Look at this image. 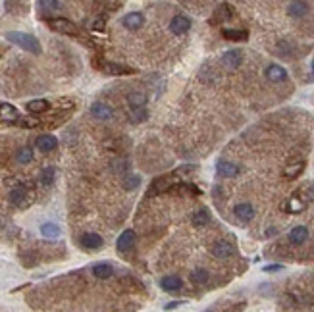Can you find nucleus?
Returning a JSON list of instances; mask_svg holds the SVG:
<instances>
[{
    "label": "nucleus",
    "mask_w": 314,
    "mask_h": 312,
    "mask_svg": "<svg viewBox=\"0 0 314 312\" xmlns=\"http://www.w3.org/2000/svg\"><path fill=\"white\" fill-rule=\"evenodd\" d=\"M6 39H8L12 45L20 47V49H24L26 52H31V54H41V52H43V47H41V43L37 41V37L29 35V33L8 31V33H6Z\"/></svg>",
    "instance_id": "nucleus-1"
},
{
    "label": "nucleus",
    "mask_w": 314,
    "mask_h": 312,
    "mask_svg": "<svg viewBox=\"0 0 314 312\" xmlns=\"http://www.w3.org/2000/svg\"><path fill=\"white\" fill-rule=\"evenodd\" d=\"M33 202H35V191L33 189L26 187V185H20V187H14L10 191V204L16 206V208L26 210Z\"/></svg>",
    "instance_id": "nucleus-2"
},
{
    "label": "nucleus",
    "mask_w": 314,
    "mask_h": 312,
    "mask_svg": "<svg viewBox=\"0 0 314 312\" xmlns=\"http://www.w3.org/2000/svg\"><path fill=\"white\" fill-rule=\"evenodd\" d=\"M49 27L56 33H62V35H79L77 25L66 18H52V20H49Z\"/></svg>",
    "instance_id": "nucleus-3"
},
{
    "label": "nucleus",
    "mask_w": 314,
    "mask_h": 312,
    "mask_svg": "<svg viewBox=\"0 0 314 312\" xmlns=\"http://www.w3.org/2000/svg\"><path fill=\"white\" fill-rule=\"evenodd\" d=\"M176 175H162V177H156L154 181L151 183V187H149V191H147V195L149 197H154V195H160V193H164V191H170V187L174 185V181H177V179H174Z\"/></svg>",
    "instance_id": "nucleus-4"
},
{
    "label": "nucleus",
    "mask_w": 314,
    "mask_h": 312,
    "mask_svg": "<svg viewBox=\"0 0 314 312\" xmlns=\"http://www.w3.org/2000/svg\"><path fill=\"white\" fill-rule=\"evenodd\" d=\"M91 116L97 118V120H101V122H108V120L114 118V110H112V106H108L106 102H93V106H91Z\"/></svg>",
    "instance_id": "nucleus-5"
},
{
    "label": "nucleus",
    "mask_w": 314,
    "mask_h": 312,
    "mask_svg": "<svg viewBox=\"0 0 314 312\" xmlns=\"http://www.w3.org/2000/svg\"><path fill=\"white\" fill-rule=\"evenodd\" d=\"M189 29H191V20H189L187 16L179 14V16H174V18H172V22H170V31H172L174 35H185Z\"/></svg>",
    "instance_id": "nucleus-6"
},
{
    "label": "nucleus",
    "mask_w": 314,
    "mask_h": 312,
    "mask_svg": "<svg viewBox=\"0 0 314 312\" xmlns=\"http://www.w3.org/2000/svg\"><path fill=\"white\" fill-rule=\"evenodd\" d=\"M231 16H233V8H231V4H220L216 10H214L212 18H210V25H218V24H224L227 20H231Z\"/></svg>",
    "instance_id": "nucleus-7"
},
{
    "label": "nucleus",
    "mask_w": 314,
    "mask_h": 312,
    "mask_svg": "<svg viewBox=\"0 0 314 312\" xmlns=\"http://www.w3.org/2000/svg\"><path fill=\"white\" fill-rule=\"evenodd\" d=\"M304 208H306V200L302 199L299 193L291 195V197L283 202V210L289 212V214H301Z\"/></svg>",
    "instance_id": "nucleus-8"
},
{
    "label": "nucleus",
    "mask_w": 314,
    "mask_h": 312,
    "mask_svg": "<svg viewBox=\"0 0 314 312\" xmlns=\"http://www.w3.org/2000/svg\"><path fill=\"white\" fill-rule=\"evenodd\" d=\"M212 254L216 258H229V256H233V252H235V247L226 241V239H220V241H216L212 245Z\"/></svg>",
    "instance_id": "nucleus-9"
},
{
    "label": "nucleus",
    "mask_w": 314,
    "mask_h": 312,
    "mask_svg": "<svg viewBox=\"0 0 314 312\" xmlns=\"http://www.w3.org/2000/svg\"><path fill=\"white\" fill-rule=\"evenodd\" d=\"M135 239H137L135 237V233H133L131 229H126V231L118 237V241H116V249L126 254V252H129V250L135 247Z\"/></svg>",
    "instance_id": "nucleus-10"
},
{
    "label": "nucleus",
    "mask_w": 314,
    "mask_h": 312,
    "mask_svg": "<svg viewBox=\"0 0 314 312\" xmlns=\"http://www.w3.org/2000/svg\"><path fill=\"white\" fill-rule=\"evenodd\" d=\"M304 166H306V162H304L302 158L291 160V162L283 168V177H285V179H297V177L304 172Z\"/></svg>",
    "instance_id": "nucleus-11"
},
{
    "label": "nucleus",
    "mask_w": 314,
    "mask_h": 312,
    "mask_svg": "<svg viewBox=\"0 0 314 312\" xmlns=\"http://www.w3.org/2000/svg\"><path fill=\"white\" fill-rule=\"evenodd\" d=\"M266 79L268 81H272V83H281V81H285L287 79V72H285V68L283 66H277V64H270L268 68H266Z\"/></svg>",
    "instance_id": "nucleus-12"
},
{
    "label": "nucleus",
    "mask_w": 314,
    "mask_h": 312,
    "mask_svg": "<svg viewBox=\"0 0 314 312\" xmlns=\"http://www.w3.org/2000/svg\"><path fill=\"white\" fill-rule=\"evenodd\" d=\"M122 24H124V27L129 29V31H137V29H141V27L145 25V16L141 12H129L124 16Z\"/></svg>",
    "instance_id": "nucleus-13"
},
{
    "label": "nucleus",
    "mask_w": 314,
    "mask_h": 312,
    "mask_svg": "<svg viewBox=\"0 0 314 312\" xmlns=\"http://www.w3.org/2000/svg\"><path fill=\"white\" fill-rule=\"evenodd\" d=\"M222 64L227 70H237L239 66L243 64V52L241 50H227L226 54L222 56Z\"/></svg>",
    "instance_id": "nucleus-14"
},
{
    "label": "nucleus",
    "mask_w": 314,
    "mask_h": 312,
    "mask_svg": "<svg viewBox=\"0 0 314 312\" xmlns=\"http://www.w3.org/2000/svg\"><path fill=\"white\" fill-rule=\"evenodd\" d=\"M79 243H81V247H83V249H89V250H97L104 245V241H102L101 235H99V233H93V231L83 233L81 239H79Z\"/></svg>",
    "instance_id": "nucleus-15"
},
{
    "label": "nucleus",
    "mask_w": 314,
    "mask_h": 312,
    "mask_svg": "<svg viewBox=\"0 0 314 312\" xmlns=\"http://www.w3.org/2000/svg\"><path fill=\"white\" fill-rule=\"evenodd\" d=\"M216 172L220 177H237L241 174V168H239L237 164L233 162H227V160H220V162L216 164Z\"/></svg>",
    "instance_id": "nucleus-16"
},
{
    "label": "nucleus",
    "mask_w": 314,
    "mask_h": 312,
    "mask_svg": "<svg viewBox=\"0 0 314 312\" xmlns=\"http://www.w3.org/2000/svg\"><path fill=\"white\" fill-rule=\"evenodd\" d=\"M233 214H235V218H237L239 222L249 224L252 218H254V208H252V204H249V202H241V204H237L233 208Z\"/></svg>",
    "instance_id": "nucleus-17"
},
{
    "label": "nucleus",
    "mask_w": 314,
    "mask_h": 312,
    "mask_svg": "<svg viewBox=\"0 0 314 312\" xmlns=\"http://www.w3.org/2000/svg\"><path fill=\"white\" fill-rule=\"evenodd\" d=\"M168 193H177V195H189V197H199L201 195V189L197 187V185H193V183H185V181H181V183H174Z\"/></svg>",
    "instance_id": "nucleus-18"
},
{
    "label": "nucleus",
    "mask_w": 314,
    "mask_h": 312,
    "mask_svg": "<svg viewBox=\"0 0 314 312\" xmlns=\"http://www.w3.org/2000/svg\"><path fill=\"white\" fill-rule=\"evenodd\" d=\"M160 287L164 291H168V293H176V291H181L183 281H181L179 275H164L162 279H160Z\"/></svg>",
    "instance_id": "nucleus-19"
},
{
    "label": "nucleus",
    "mask_w": 314,
    "mask_h": 312,
    "mask_svg": "<svg viewBox=\"0 0 314 312\" xmlns=\"http://www.w3.org/2000/svg\"><path fill=\"white\" fill-rule=\"evenodd\" d=\"M35 145H37V149L41 152H52V150L58 147V139L54 137V135H39L37 141H35Z\"/></svg>",
    "instance_id": "nucleus-20"
},
{
    "label": "nucleus",
    "mask_w": 314,
    "mask_h": 312,
    "mask_svg": "<svg viewBox=\"0 0 314 312\" xmlns=\"http://www.w3.org/2000/svg\"><path fill=\"white\" fill-rule=\"evenodd\" d=\"M18 118H20V112H18L16 106H12L10 102H0V120H2V122L14 124Z\"/></svg>",
    "instance_id": "nucleus-21"
},
{
    "label": "nucleus",
    "mask_w": 314,
    "mask_h": 312,
    "mask_svg": "<svg viewBox=\"0 0 314 312\" xmlns=\"http://www.w3.org/2000/svg\"><path fill=\"white\" fill-rule=\"evenodd\" d=\"M306 239H308V227H306V225H295V227L289 231V241H291L293 245H302Z\"/></svg>",
    "instance_id": "nucleus-22"
},
{
    "label": "nucleus",
    "mask_w": 314,
    "mask_h": 312,
    "mask_svg": "<svg viewBox=\"0 0 314 312\" xmlns=\"http://www.w3.org/2000/svg\"><path fill=\"white\" fill-rule=\"evenodd\" d=\"M93 275L99 277V279H108L114 275V268L112 264L108 262H97L93 264Z\"/></svg>",
    "instance_id": "nucleus-23"
},
{
    "label": "nucleus",
    "mask_w": 314,
    "mask_h": 312,
    "mask_svg": "<svg viewBox=\"0 0 314 312\" xmlns=\"http://www.w3.org/2000/svg\"><path fill=\"white\" fill-rule=\"evenodd\" d=\"M102 70H104L108 75H129V74H133V70H131V68L122 66V64H114V62H104L102 64Z\"/></svg>",
    "instance_id": "nucleus-24"
},
{
    "label": "nucleus",
    "mask_w": 314,
    "mask_h": 312,
    "mask_svg": "<svg viewBox=\"0 0 314 312\" xmlns=\"http://www.w3.org/2000/svg\"><path fill=\"white\" fill-rule=\"evenodd\" d=\"M287 14L291 18H304V16L308 14V6H306V2H302V0H293L287 6Z\"/></svg>",
    "instance_id": "nucleus-25"
},
{
    "label": "nucleus",
    "mask_w": 314,
    "mask_h": 312,
    "mask_svg": "<svg viewBox=\"0 0 314 312\" xmlns=\"http://www.w3.org/2000/svg\"><path fill=\"white\" fill-rule=\"evenodd\" d=\"M147 95L143 93V91H133V93H129L127 95V104H129V108H143V106H147Z\"/></svg>",
    "instance_id": "nucleus-26"
},
{
    "label": "nucleus",
    "mask_w": 314,
    "mask_h": 312,
    "mask_svg": "<svg viewBox=\"0 0 314 312\" xmlns=\"http://www.w3.org/2000/svg\"><path fill=\"white\" fill-rule=\"evenodd\" d=\"M27 110L31 114H45L51 110V102L47 99H35L27 102Z\"/></svg>",
    "instance_id": "nucleus-27"
},
{
    "label": "nucleus",
    "mask_w": 314,
    "mask_h": 312,
    "mask_svg": "<svg viewBox=\"0 0 314 312\" xmlns=\"http://www.w3.org/2000/svg\"><path fill=\"white\" fill-rule=\"evenodd\" d=\"M222 37L226 41H235V43H243L249 39V33L245 29H224L222 31Z\"/></svg>",
    "instance_id": "nucleus-28"
},
{
    "label": "nucleus",
    "mask_w": 314,
    "mask_h": 312,
    "mask_svg": "<svg viewBox=\"0 0 314 312\" xmlns=\"http://www.w3.org/2000/svg\"><path fill=\"white\" fill-rule=\"evenodd\" d=\"M191 222H193L195 227H204V225L210 224V212L206 208H199V210H195V214L191 216Z\"/></svg>",
    "instance_id": "nucleus-29"
},
{
    "label": "nucleus",
    "mask_w": 314,
    "mask_h": 312,
    "mask_svg": "<svg viewBox=\"0 0 314 312\" xmlns=\"http://www.w3.org/2000/svg\"><path fill=\"white\" fill-rule=\"evenodd\" d=\"M60 233H62L60 225H56L54 222H47V224L41 225V235H43V237L56 239V237H60Z\"/></svg>",
    "instance_id": "nucleus-30"
},
{
    "label": "nucleus",
    "mask_w": 314,
    "mask_h": 312,
    "mask_svg": "<svg viewBox=\"0 0 314 312\" xmlns=\"http://www.w3.org/2000/svg\"><path fill=\"white\" fill-rule=\"evenodd\" d=\"M39 179H41V183L43 185H52L54 183V179H56V170L51 168V166H47V168H43L41 170V175H39Z\"/></svg>",
    "instance_id": "nucleus-31"
},
{
    "label": "nucleus",
    "mask_w": 314,
    "mask_h": 312,
    "mask_svg": "<svg viewBox=\"0 0 314 312\" xmlns=\"http://www.w3.org/2000/svg\"><path fill=\"white\" fill-rule=\"evenodd\" d=\"M147 118H149V112H147L145 106L143 108H131V112H129V120L133 124H143Z\"/></svg>",
    "instance_id": "nucleus-32"
},
{
    "label": "nucleus",
    "mask_w": 314,
    "mask_h": 312,
    "mask_svg": "<svg viewBox=\"0 0 314 312\" xmlns=\"http://www.w3.org/2000/svg\"><path fill=\"white\" fill-rule=\"evenodd\" d=\"M208 272L206 270H202V268H197V270H193L191 272V281L195 283V285H204L206 281H208Z\"/></svg>",
    "instance_id": "nucleus-33"
},
{
    "label": "nucleus",
    "mask_w": 314,
    "mask_h": 312,
    "mask_svg": "<svg viewBox=\"0 0 314 312\" xmlns=\"http://www.w3.org/2000/svg\"><path fill=\"white\" fill-rule=\"evenodd\" d=\"M16 158H18V162L20 164H29L31 160H33V149H29V147H22V149L18 150Z\"/></svg>",
    "instance_id": "nucleus-34"
},
{
    "label": "nucleus",
    "mask_w": 314,
    "mask_h": 312,
    "mask_svg": "<svg viewBox=\"0 0 314 312\" xmlns=\"http://www.w3.org/2000/svg\"><path fill=\"white\" fill-rule=\"evenodd\" d=\"M122 185H124L126 191H133V189H137L141 185V177L139 175H126L122 179Z\"/></svg>",
    "instance_id": "nucleus-35"
},
{
    "label": "nucleus",
    "mask_w": 314,
    "mask_h": 312,
    "mask_svg": "<svg viewBox=\"0 0 314 312\" xmlns=\"http://www.w3.org/2000/svg\"><path fill=\"white\" fill-rule=\"evenodd\" d=\"M39 8L45 12L58 10V8H62V0H39Z\"/></svg>",
    "instance_id": "nucleus-36"
},
{
    "label": "nucleus",
    "mask_w": 314,
    "mask_h": 312,
    "mask_svg": "<svg viewBox=\"0 0 314 312\" xmlns=\"http://www.w3.org/2000/svg\"><path fill=\"white\" fill-rule=\"evenodd\" d=\"M299 195H301L302 199L306 200V204H310L314 202V183H308V185H304L301 191H297Z\"/></svg>",
    "instance_id": "nucleus-37"
},
{
    "label": "nucleus",
    "mask_w": 314,
    "mask_h": 312,
    "mask_svg": "<svg viewBox=\"0 0 314 312\" xmlns=\"http://www.w3.org/2000/svg\"><path fill=\"white\" fill-rule=\"evenodd\" d=\"M16 125H20V127H37L39 125V120L37 118H18L16 122H14Z\"/></svg>",
    "instance_id": "nucleus-38"
},
{
    "label": "nucleus",
    "mask_w": 314,
    "mask_h": 312,
    "mask_svg": "<svg viewBox=\"0 0 314 312\" xmlns=\"http://www.w3.org/2000/svg\"><path fill=\"white\" fill-rule=\"evenodd\" d=\"M104 25H106V20H104V18H97V20L93 22V29H95V31H104Z\"/></svg>",
    "instance_id": "nucleus-39"
},
{
    "label": "nucleus",
    "mask_w": 314,
    "mask_h": 312,
    "mask_svg": "<svg viewBox=\"0 0 314 312\" xmlns=\"http://www.w3.org/2000/svg\"><path fill=\"white\" fill-rule=\"evenodd\" d=\"M262 270L264 272H279V270H283V266L281 264H270V266H264Z\"/></svg>",
    "instance_id": "nucleus-40"
},
{
    "label": "nucleus",
    "mask_w": 314,
    "mask_h": 312,
    "mask_svg": "<svg viewBox=\"0 0 314 312\" xmlns=\"http://www.w3.org/2000/svg\"><path fill=\"white\" fill-rule=\"evenodd\" d=\"M179 304H183V300H172V302H168L164 308H166V310H172V308H177Z\"/></svg>",
    "instance_id": "nucleus-41"
},
{
    "label": "nucleus",
    "mask_w": 314,
    "mask_h": 312,
    "mask_svg": "<svg viewBox=\"0 0 314 312\" xmlns=\"http://www.w3.org/2000/svg\"><path fill=\"white\" fill-rule=\"evenodd\" d=\"M181 2H187V0H181Z\"/></svg>",
    "instance_id": "nucleus-42"
}]
</instances>
